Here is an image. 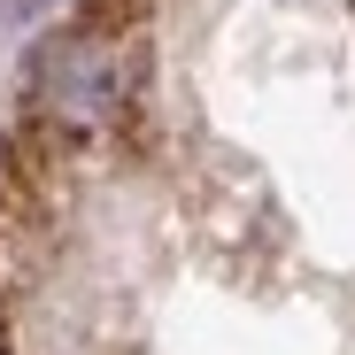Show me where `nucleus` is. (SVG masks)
Wrapping results in <instances>:
<instances>
[{
    "instance_id": "obj_1",
    "label": "nucleus",
    "mask_w": 355,
    "mask_h": 355,
    "mask_svg": "<svg viewBox=\"0 0 355 355\" xmlns=\"http://www.w3.org/2000/svg\"><path fill=\"white\" fill-rule=\"evenodd\" d=\"M46 101L70 124H101V116L124 108V46L116 39H70L46 62Z\"/></svg>"
}]
</instances>
